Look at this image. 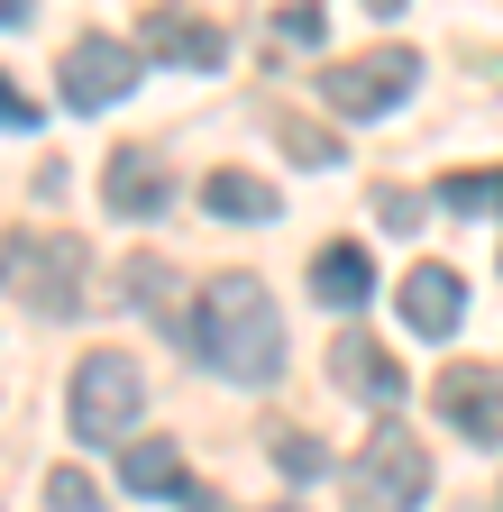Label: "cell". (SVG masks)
<instances>
[{
    "label": "cell",
    "mask_w": 503,
    "mask_h": 512,
    "mask_svg": "<svg viewBox=\"0 0 503 512\" xmlns=\"http://www.w3.org/2000/svg\"><path fill=\"white\" fill-rule=\"evenodd\" d=\"M193 348L229 384H275L284 375V311L257 275H211L193 302Z\"/></svg>",
    "instance_id": "6da1fadb"
},
{
    "label": "cell",
    "mask_w": 503,
    "mask_h": 512,
    "mask_svg": "<svg viewBox=\"0 0 503 512\" xmlns=\"http://www.w3.org/2000/svg\"><path fill=\"white\" fill-rule=\"evenodd\" d=\"M138 412H147V375H138V357L92 348V357L74 366V394H65V421H74V439L110 448V439H129V430H138Z\"/></svg>",
    "instance_id": "7a4b0ae2"
},
{
    "label": "cell",
    "mask_w": 503,
    "mask_h": 512,
    "mask_svg": "<svg viewBox=\"0 0 503 512\" xmlns=\"http://www.w3.org/2000/svg\"><path fill=\"white\" fill-rule=\"evenodd\" d=\"M348 494H357V512H421V503H430V448H421L403 421H385L375 439H357Z\"/></svg>",
    "instance_id": "3957f363"
},
{
    "label": "cell",
    "mask_w": 503,
    "mask_h": 512,
    "mask_svg": "<svg viewBox=\"0 0 503 512\" xmlns=\"http://www.w3.org/2000/svg\"><path fill=\"white\" fill-rule=\"evenodd\" d=\"M83 266H92V256H83V238H65V229H19L10 238V284L37 302V311H83Z\"/></svg>",
    "instance_id": "277c9868"
},
{
    "label": "cell",
    "mask_w": 503,
    "mask_h": 512,
    "mask_svg": "<svg viewBox=\"0 0 503 512\" xmlns=\"http://www.w3.org/2000/svg\"><path fill=\"white\" fill-rule=\"evenodd\" d=\"M412 83H421V55L412 46H375V55L339 64V74H321V92H330L339 119H385L394 101H412Z\"/></svg>",
    "instance_id": "5b68a950"
},
{
    "label": "cell",
    "mask_w": 503,
    "mask_h": 512,
    "mask_svg": "<svg viewBox=\"0 0 503 512\" xmlns=\"http://www.w3.org/2000/svg\"><path fill=\"white\" fill-rule=\"evenodd\" d=\"M138 46L129 37H74L65 46V110H110V101H129L138 92Z\"/></svg>",
    "instance_id": "8992f818"
},
{
    "label": "cell",
    "mask_w": 503,
    "mask_h": 512,
    "mask_svg": "<svg viewBox=\"0 0 503 512\" xmlns=\"http://www.w3.org/2000/svg\"><path fill=\"white\" fill-rule=\"evenodd\" d=\"M430 403H439V421H449L458 439H485V448H503V357L449 366V375L430 384Z\"/></svg>",
    "instance_id": "52a82bcc"
},
{
    "label": "cell",
    "mask_w": 503,
    "mask_h": 512,
    "mask_svg": "<svg viewBox=\"0 0 503 512\" xmlns=\"http://www.w3.org/2000/svg\"><path fill=\"white\" fill-rule=\"evenodd\" d=\"M138 55H165V64H183V74H220L229 64V37L211 28V19H193V10H147L138 19Z\"/></svg>",
    "instance_id": "ba28073f"
},
{
    "label": "cell",
    "mask_w": 503,
    "mask_h": 512,
    "mask_svg": "<svg viewBox=\"0 0 503 512\" xmlns=\"http://www.w3.org/2000/svg\"><path fill=\"white\" fill-rule=\"evenodd\" d=\"M119 485L147 494V503H202V485H193V467H183L174 439H129L119 448Z\"/></svg>",
    "instance_id": "9c48e42d"
},
{
    "label": "cell",
    "mask_w": 503,
    "mask_h": 512,
    "mask_svg": "<svg viewBox=\"0 0 503 512\" xmlns=\"http://www.w3.org/2000/svg\"><path fill=\"white\" fill-rule=\"evenodd\" d=\"M101 192H110V211H119V220H156V211H165V192H174V165H165L156 147H119L110 174H101Z\"/></svg>",
    "instance_id": "30bf717a"
},
{
    "label": "cell",
    "mask_w": 503,
    "mask_h": 512,
    "mask_svg": "<svg viewBox=\"0 0 503 512\" xmlns=\"http://www.w3.org/2000/svg\"><path fill=\"white\" fill-rule=\"evenodd\" d=\"M458 320H467V293L449 266H412L403 275V330L412 339H458Z\"/></svg>",
    "instance_id": "8fae6325"
},
{
    "label": "cell",
    "mask_w": 503,
    "mask_h": 512,
    "mask_svg": "<svg viewBox=\"0 0 503 512\" xmlns=\"http://www.w3.org/2000/svg\"><path fill=\"white\" fill-rule=\"evenodd\" d=\"M330 366H339V384H348V394H357V403H375V412H394V403L412 394V375L394 366V348H375V339H357V330L330 348Z\"/></svg>",
    "instance_id": "7c38bea8"
},
{
    "label": "cell",
    "mask_w": 503,
    "mask_h": 512,
    "mask_svg": "<svg viewBox=\"0 0 503 512\" xmlns=\"http://www.w3.org/2000/svg\"><path fill=\"white\" fill-rule=\"evenodd\" d=\"M311 293H321L330 311H357V302L375 293V256H366L357 238H330L321 256H311Z\"/></svg>",
    "instance_id": "4fadbf2b"
},
{
    "label": "cell",
    "mask_w": 503,
    "mask_h": 512,
    "mask_svg": "<svg viewBox=\"0 0 503 512\" xmlns=\"http://www.w3.org/2000/svg\"><path fill=\"white\" fill-rule=\"evenodd\" d=\"M202 211L211 220H275V183H257V174H211L202 183Z\"/></svg>",
    "instance_id": "5bb4252c"
},
{
    "label": "cell",
    "mask_w": 503,
    "mask_h": 512,
    "mask_svg": "<svg viewBox=\"0 0 503 512\" xmlns=\"http://www.w3.org/2000/svg\"><path fill=\"white\" fill-rule=\"evenodd\" d=\"M439 202H449V211H467V220H494V211H503V165L449 174V183H439Z\"/></svg>",
    "instance_id": "9a60e30c"
},
{
    "label": "cell",
    "mask_w": 503,
    "mask_h": 512,
    "mask_svg": "<svg viewBox=\"0 0 503 512\" xmlns=\"http://www.w3.org/2000/svg\"><path fill=\"white\" fill-rule=\"evenodd\" d=\"M275 467H284L293 485H311V476L330 467V448H321V439H302V430H275Z\"/></svg>",
    "instance_id": "2e32d148"
},
{
    "label": "cell",
    "mask_w": 503,
    "mask_h": 512,
    "mask_svg": "<svg viewBox=\"0 0 503 512\" xmlns=\"http://www.w3.org/2000/svg\"><path fill=\"white\" fill-rule=\"evenodd\" d=\"M321 10H311V0H293V10H275V46H321Z\"/></svg>",
    "instance_id": "e0dca14e"
},
{
    "label": "cell",
    "mask_w": 503,
    "mask_h": 512,
    "mask_svg": "<svg viewBox=\"0 0 503 512\" xmlns=\"http://www.w3.org/2000/svg\"><path fill=\"white\" fill-rule=\"evenodd\" d=\"M46 503H55V512H101L92 476H74V467H55V476H46Z\"/></svg>",
    "instance_id": "ac0fdd59"
},
{
    "label": "cell",
    "mask_w": 503,
    "mask_h": 512,
    "mask_svg": "<svg viewBox=\"0 0 503 512\" xmlns=\"http://www.w3.org/2000/svg\"><path fill=\"white\" fill-rule=\"evenodd\" d=\"M284 147H293V156H302V165H330V156H339V147H330V138H321V128H284Z\"/></svg>",
    "instance_id": "d6986e66"
},
{
    "label": "cell",
    "mask_w": 503,
    "mask_h": 512,
    "mask_svg": "<svg viewBox=\"0 0 503 512\" xmlns=\"http://www.w3.org/2000/svg\"><path fill=\"white\" fill-rule=\"evenodd\" d=\"M28 119H37V101H28V92H10V83H0V128H28Z\"/></svg>",
    "instance_id": "ffe728a7"
},
{
    "label": "cell",
    "mask_w": 503,
    "mask_h": 512,
    "mask_svg": "<svg viewBox=\"0 0 503 512\" xmlns=\"http://www.w3.org/2000/svg\"><path fill=\"white\" fill-rule=\"evenodd\" d=\"M385 220L394 229H421V192H385Z\"/></svg>",
    "instance_id": "44dd1931"
},
{
    "label": "cell",
    "mask_w": 503,
    "mask_h": 512,
    "mask_svg": "<svg viewBox=\"0 0 503 512\" xmlns=\"http://www.w3.org/2000/svg\"><path fill=\"white\" fill-rule=\"evenodd\" d=\"M28 19V0H0V28H19Z\"/></svg>",
    "instance_id": "7402d4cb"
},
{
    "label": "cell",
    "mask_w": 503,
    "mask_h": 512,
    "mask_svg": "<svg viewBox=\"0 0 503 512\" xmlns=\"http://www.w3.org/2000/svg\"><path fill=\"white\" fill-rule=\"evenodd\" d=\"M366 10H375V19H394V10H403V0H366Z\"/></svg>",
    "instance_id": "603a6c76"
},
{
    "label": "cell",
    "mask_w": 503,
    "mask_h": 512,
    "mask_svg": "<svg viewBox=\"0 0 503 512\" xmlns=\"http://www.w3.org/2000/svg\"><path fill=\"white\" fill-rule=\"evenodd\" d=\"M275 512H293V503H275Z\"/></svg>",
    "instance_id": "cb8c5ba5"
}]
</instances>
